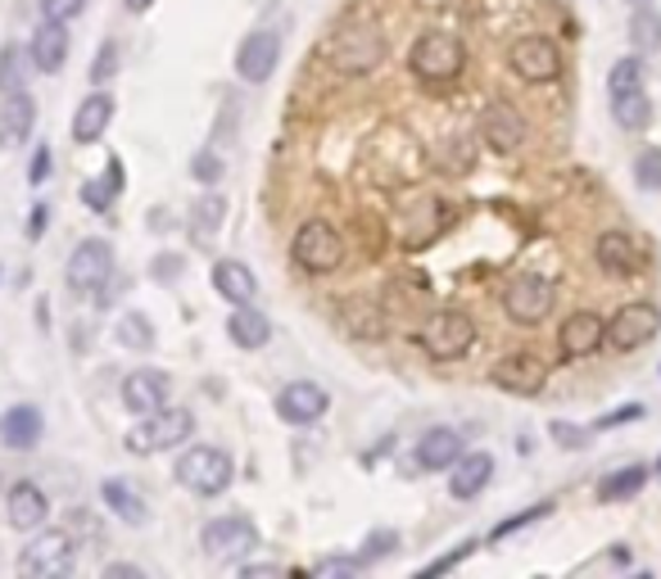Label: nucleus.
<instances>
[{
  "instance_id": "nucleus-29",
  "label": "nucleus",
  "mask_w": 661,
  "mask_h": 579,
  "mask_svg": "<svg viewBox=\"0 0 661 579\" xmlns=\"http://www.w3.org/2000/svg\"><path fill=\"white\" fill-rule=\"evenodd\" d=\"M648 467L643 461H630V467H620V471H607L603 480H598V503H630L635 493H643V485H648Z\"/></svg>"
},
{
  "instance_id": "nucleus-46",
  "label": "nucleus",
  "mask_w": 661,
  "mask_h": 579,
  "mask_svg": "<svg viewBox=\"0 0 661 579\" xmlns=\"http://www.w3.org/2000/svg\"><path fill=\"white\" fill-rule=\"evenodd\" d=\"M471 553H475V538H467V544H462L458 553H445V557H435V561H430V566L422 570V575H445V570H453V566H462V561H467Z\"/></svg>"
},
{
  "instance_id": "nucleus-18",
  "label": "nucleus",
  "mask_w": 661,
  "mask_h": 579,
  "mask_svg": "<svg viewBox=\"0 0 661 579\" xmlns=\"http://www.w3.org/2000/svg\"><path fill=\"white\" fill-rule=\"evenodd\" d=\"M168 399H172V380H168V371H159V367H141V371H132V376L123 380V408H127L132 416L159 412Z\"/></svg>"
},
{
  "instance_id": "nucleus-37",
  "label": "nucleus",
  "mask_w": 661,
  "mask_h": 579,
  "mask_svg": "<svg viewBox=\"0 0 661 579\" xmlns=\"http://www.w3.org/2000/svg\"><path fill=\"white\" fill-rule=\"evenodd\" d=\"M630 91H643V55H626L616 59L612 73H607V96H630Z\"/></svg>"
},
{
  "instance_id": "nucleus-55",
  "label": "nucleus",
  "mask_w": 661,
  "mask_h": 579,
  "mask_svg": "<svg viewBox=\"0 0 661 579\" xmlns=\"http://www.w3.org/2000/svg\"><path fill=\"white\" fill-rule=\"evenodd\" d=\"M630 5H635V10H639V5H652V0H630Z\"/></svg>"
},
{
  "instance_id": "nucleus-24",
  "label": "nucleus",
  "mask_w": 661,
  "mask_h": 579,
  "mask_svg": "<svg viewBox=\"0 0 661 579\" xmlns=\"http://www.w3.org/2000/svg\"><path fill=\"white\" fill-rule=\"evenodd\" d=\"M114 96L109 91H91L82 104H78V113H72V141L78 145H96L104 132H109V123H114Z\"/></svg>"
},
{
  "instance_id": "nucleus-17",
  "label": "nucleus",
  "mask_w": 661,
  "mask_h": 579,
  "mask_svg": "<svg viewBox=\"0 0 661 579\" xmlns=\"http://www.w3.org/2000/svg\"><path fill=\"white\" fill-rule=\"evenodd\" d=\"M5 521L10 530L19 534H32V530H42L51 521V498L42 485H32V480H14L5 489Z\"/></svg>"
},
{
  "instance_id": "nucleus-43",
  "label": "nucleus",
  "mask_w": 661,
  "mask_h": 579,
  "mask_svg": "<svg viewBox=\"0 0 661 579\" xmlns=\"http://www.w3.org/2000/svg\"><path fill=\"white\" fill-rule=\"evenodd\" d=\"M548 512H553V503H548V498H544V503H535L530 512H517V516H507L498 530H494V538H507V534H517V530H526V525H535V521H544Z\"/></svg>"
},
{
  "instance_id": "nucleus-7",
  "label": "nucleus",
  "mask_w": 661,
  "mask_h": 579,
  "mask_svg": "<svg viewBox=\"0 0 661 579\" xmlns=\"http://www.w3.org/2000/svg\"><path fill=\"white\" fill-rule=\"evenodd\" d=\"M408 68H413V77H422V82H430V87L453 82V77L467 68V46L453 32H439V27L422 32L413 55H408Z\"/></svg>"
},
{
  "instance_id": "nucleus-28",
  "label": "nucleus",
  "mask_w": 661,
  "mask_h": 579,
  "mask_svg": "<svg viewBox=\"0 0 661 579\" xmlns=\"http://www.w3.org/2000/svg\"><path fill=\"white\" fill-rule=\"evenodd\" d=\"M227 335H232V344H240V349H264V344L272 339V322L254 303H240L227 318Z\"/></svg>"
},
{
  "instance_id": "nucleus-22",
  "label": "nucleus",
  "mask_w": 661,
  "mask_h": 579,
  "mask_svg": "<svg viewBox=\"0 0 661 579\" xmlns=\"http://www.w3.org/2000/svg\"><path fill=\"white\" fill-rule=\"evenodd\" d=\"M68 46H72V36H68V23H55V19H42V27L32 32V68L36 73H59L68 64Z\"/></svg>"
},
{
  "instance_id": "nucleus-1",
  "label": "nucleus",
  "mask_w": 661,
  "mask_h": 579,
  "mask_svg": "<svg viewBox=\"0 0 661 579\" xmlns=\"http://www.w3.org/2000/svg\"><path fill=\"white\" fill-rule=\"evenodd\" d=\"M195 435V412L191 408H172L164 403L159 412H145L136 426L127 431V453L136 457H155V453H168V448H181Z\"/></svg>"
},
{
  "instance_id": "nucleus-6",
  "label": "nucleus",
  "mask_w": 661,
  "mask_h": 579,
  "mask_svg": "<svg viewBox=\"0 0 661 579\" xmlns=\"http://www.w3.org/2000/svg\"><path fill=\"white\" fill-rule=\"evenodd\" d=\"M290 258H295L309 277H330L345 263V236L326 218H309L295 241H290Z\"/></svg>"
},
{
  "instance_id": "nucleus-49",
  "label": "nucleus",
  "mask_w": 661,
  "mask_h": 579,
  "mask_svg": "<svg viewBox=\"0 0 661 579\" xmlns=\"http://www.w3.org/2000/svg\"><path fill=\"white\" fill-rule=\"evenodd\" d=\"M639 416H643V408H639V403H630V408H616V412H607V416L598 421L594 431H607V426H626V421H639Z\"/></svg>"
},
{
  "instance_id": "nucleus-19",
  "label": "nucleus",
  "mask_w": 661,
  "mask_h": 579,
  "mask_svg": "<svg viewBox=\"0 0 661 579\" xmlns=\"http://www.w3.org/2000/svg\"><path fill=\"white\" fill-rule=\"evenodd\" d=\"M481 141H485L494 154H512V149L526 141L522 113L512 109L507 100H490V104L481 109Z\"/></svg>"
},
{
  "instance_id": "nucleus-25",
  "label": "nucleus",
  "mask_w": 661,
  "mask_h": 579,
  "mask_svg": "<svg viewBox=\"0 0 661 579\" xmlns=\"http://www.w3.org/2000/svg\"><path fill=\"white\" fill-rule=\"evenodd\" d=\"M490 480H494V457L490 453H462L449 467V493L462 498V503L475 493H485Z\"/></svg>"
},
{
  "instance_id": "nucleus-40",
  "label": "nucleus",
  "mask_w": 661,
  "mask_h": 579,
  "mask_svg": "<svg viewBox=\"0 0 661 579\" xmlns=\"http://www.w3.org/2000/svg\"><path fill=\"white\" fill-rule=\"evenodd\" d=\"M399 548V534L394 530H381V534H372L367 544L358 548V566H372V561H381V557H390Z\"/></svg>"
},
{
  "instance_id": "nucleus-15",
  "label": "nucleus",
  "mask_w": 661,
  "mask_h": 579,
  "mask_svg": "<svg viewBox=\"0 0 661 579\" xmlns=\"http://www.w3.org/2000/svg\"><path fill=\"white\" fill-rule=\"evenodd\" d=\"M607 344V322L598 313H571L562 326H558V358L562 363H580L598 354Z\"/></svg>"
},
{
  "instance_id": "nucleus-44",
  "label": "nucleus",
  "mask_w": 661,
  "mask_h": 579,
  "mask_svg": "<svg viewBox=\"0 0 661 579\" xmlns=\"http://www.w3.org/2000/svg\"><path fill=\"white\" fill-rule=\"evenodd\" d=\"M42 5V19H55V23H72L82 10H87V0H36Z\"/></svg>"
},
{
  "instance_id": "nucleus-3",
  "label": "nucleus",
  "mask_w": 661,
  "mask_h": 579,
  "mask_svg": "<svg viewBox=\"0 0 661 579\" xmlns=\"http://www.w3.org/2000/svg\"><path fill=\"white\" fill-rule=\"evenodd\" d=\"M330 68L345 73V77H367V73H377L381 59H385V36L377 23H354L345 32L330 36Z\"/></svg>"
},
{
  "instance_id": "nucleus-51",
  "label": "nucleus",
  "mask_w": 661,
  "mask_h": 579,
  "mask_svg": "<svg viewBox=\"0 0 661 579\" xmlns=\"http://www.w3.org/2000/svg\"><path fill=\"white\" fill-rule=\"evenodd\" d=\"M240 575L245 579H264V575H281L277 561H240Z\"/></svg>"
},
{
  "instance_id": "nucleus-34",
  "label": "nucleus",
  "mask_w": 661,
  "mask_h": 579,
  "mask_svg": "<svg viewBox=\"0 0 661 579\" xmlns=\"http://www.w3.org/2000/svg\"><path fill=\"white\" fill-rule=\"evenodd\" d=\"M223 218H227V200H223V196H204V200L195 204V213H191V236H195L200 245H209L217 231H223Z\"/></svg>"
},
{
  "instance_id": "nucleus-9",
  "label": "nucleus",
  "mask_w": 661,
  "mask_h": 579,
  "mask_svg": "<svg viewBox=\"0 0 661 579\" xmlns=\"http://www.w3.org/2000/svg\"><path fill=\"white\" fill-rule=\"evenodd\" d=\"M553 281L548 277H535V272H522V277H512L503 286V313L507 322H517V326H539L548 313H553Z\"/></svg>"
},
{
  "instance_id": "nucleus-13",
  "label": "nucleus",
  "mask_w": 661,
  "mask_h": 579,
  "mask_svg": "<svg viewBox=\"0 0 661 579\" xmlns=\"http://www.w3.org/2000/svg\"><path fill=\"white\" fill-rule=\"evenodd\" d=\"M326 408H330V394L317 380H290L277 390V416L285 426H313V421L326 416Z\"/></svg>"
},
{
  "instance_id": "nucleus-52",
  "label": "nucleus",
  "mask_w": 661,
  "mask_h": 579,
  "mask_svg": "<svg viewBox=\"0 0 661 579\" xmlns=\"http://www.w3.org/2000/svg\"><path fill=\"white\" fill-rule=\"evenodd\" d=\"M104 575H109V579H145V570H141V566H127V561L104 566Z\"/></svg>"
},
{
  "instance_id": "nucleus-48",
  "label": "nucleus",
  "mask_w": 661,
  "mask_h": 579,
  "mask_svg": "<svg viewBox=\"0 0 661 579\" xmlns=\"http://www.w3.org/2000/svg\"><path fill=\"white\" fill-rule=\"evenodd\" d=\"M354 570H362L358 557H322V561L313 566V575H340V579L354 575Z\"/></svg>"
},
{
  "instance_id": "nucleus-45",
  "label": "nucleus",
  "mask_w": 661,
  "mask_h": 579,
  "mask_svg": "<svg viewBox=\"0 0 661 579\" xmlns=\"http://www.w3.org/2000/svg\"><path fill=\"white\" fill-rule=\"evenodd\" d=\"M191 172H195V181L213 186V181H223V159H217L213 149H200L195 159H191Z\"/></svg>"
},
{
  "instance_id": "nucleus-33",
  "label": "nucleus",
  "mask_w": 661,
  "mask_h": 579,
  "mask_svg": "<svg viewBox=\"0 0 661 579\" xmlns=\"http://www.w3.org/2000/svg\"><path fill=\"white\" fill-rule=\"evenodd\" d=\"M612 113H616V123L626 127V132H648L652 127V100H648V91H630V96H616L612 100Z\"/></svg>"
},
{
  "instance_id": "nucleus-35",
  "label": "nucleus",
  "mask_w": 661,
  "mask_h": 579,
  "mask_svg": "<svg viewBox=\"0 0 661 579\" xmlns=\"http://www.w3.org/2000/svg\"><path fill=\"white\" fill-rule=\"evenodd\" d=\"M630 46L635 55H652L661 51V14L652 5H639L635 19H630Z\"/></svg>"
},
{
  "instance_id": "nucleus-57",
  "label": "nucleus",
  "mask_w": 661,
  "mask_h": 579,
  "mask_svg": "<svg viewBox=\"0 0 661 579\" xmlns=\"http://www.w3.org/2000/svg\"><path fill=\"white\" fill-rule=\"evenodd\" d=\"M0 141H5V136H0Z\"/></svg>"
},
{
  "instance_id": "nucleus-26",
  "label": "nucleus",
  "mask_w": 661,
  "mask_h": 579,
  "mask_svg": "<svg viewBox=\"0 0 661 579\" xmlns=\"http://www.w3.org/2000/svg\"><path fill=\"white\" fill-rule=\"evenodd\" d=\"M213 290L223 294L232 308L259 299V281H254V272H249V267H245L240 258H223V263H213Z\"/></svg>"
},
{
  "instance_id": "nucleus-41",
  "label": "nucleus",
  "mask_w": 661,
  "mask_h": 579,
  "mask_svg": "<svg viewBox=\"0 0 661 579\" xmlns=\"http://www.w3.org/2000/svg\"><path fill=\"white\" fill-rule=\"evenodd\" d=\"M109 77H119V46H114V42H104V46L96 51V59H91V82L104 87Z\"/></svg>"
},
{
  "instance_id": "nucleus-53",
  "label": "nucleus",
  "mask_w": 661,
  "mask_h": 579,
  "mask_svg": "<svg viewBox=\"0 0 661 579\" xmlns=\"http://www.w3.org/2000/svg\"><path fill=\"white\" fill-rule=\"evenodd\" d=\"M181 272V258H164V263H155V277H177Z\"/></svg>"
},
{
  "instance_id": "nucleus-39",
  "label": "nucleus",
  "mask_w": 661,
  "mask_h": 579,
  "mask_svg": "<svg viewBox=\"0 0 661 579\" xmlns=\"http://www.w3.org/2000/svg\"><path fill=\"white\" fill-rule=\"evenodd\" d=\"M635 181L643 186V190H661V145H643L639 154H635Z\"/></svg>"
},
{
  "instance_id": "nucleus-50",
  "label": "nucleus",
  "mask_w": 661,
  "mask_h": 579,
  "mask_svg": "<svg viewBox=\"0 0 661 579\" xmlns=\"http://www.w3.org/2000/svg\"><path fill=\"white\" fill-rule=\"evenodd\" d=\"M46 222H51V209H46V204H36V209L27 213V226H23V231H27V241H42V236H46Z\"/></svg>"
},
{
  "instance_id": "nucleus-11",
  "label": "nucleus",
  "mask_w": 661,
  "mask_h": 579,
  "mask_svg": "<svg viewBox=\"0 0 661 579\" xmlns=\"http://www.w3.org/2000/svg\"><path fill=\"white\" fill-rule=\"evenodd\" d=\"M507 68L522 77L530 87H544V82H558L562 77V55L558 46L548 42V36L530 32V36H517V42L507 46Z\"/></svg>"
},
{
  "instance_id": "nucleus-23",
  "label": "nucleus",
  "mask_w": 661,
  "mask_h": 579,
  "mask_svg": "<svg viewBox=\"0 0 661 579\" xmlns=\"http://www.w3.org/2000/svg\"><path fill=\"white\" fill-rule=\"evenodd\" d=\"M462 457V435L453 426H435L417 439L413 448V461H417V471H449L453 461Z\"/></svg>"
},
{
  "instance_id": "nucleus-16",
  "label": "nucleus",
  "mask_w": 661,
  "mask_h": 579,
  "mask_svg": "<svg viewBox=\"0 0 661 579\" xmlns=\"http://www.w3.org/2000/svg\"><path fill=\"white\" fill-rule=\"evenodd\" d=\"M277 64H281V36L272 27L249 32L240 42V51H236V73L245 77V82H254V87L268 82V77L277 73Z\"/></svg>"
},
{
  "instance_id": "nucleus-27",
  "label": "nucleus",
  "mask_w": 661,
  "mask_h": 579,
  "mask_svg": "<svg viewBox=\"0 0 661 579\" xmlns=\"http://www.w3.org/2000/svg\"><path fill=\"white\" fill-rule=\"evenodd\" d=\"M123 181H127V172H123V159L114 154V159L104 164V172L82 186V204H87L91 213H109V209H114V200L123 196Z\"/></svg>"
},
{
  "instance_id": "nucleus-20",
  "label": "nucleus",
  "mask_w": 661,
  "mask_h": 579,
  "mask_svg": "<svg viewBox=\"0 0 661 579\" xmlns=\"http://www.w3.org/2000/svg\"><path fill=\"white\" fill-rule=\"evenodd\" d=\"M46 435V416L42 408H32V403H14L0 412V444H5L10 453H32L36 444H42Z\"/></svg>"
},
{
  "instance_id": "nucleus-54",
  "label": "nucleus",
  "mask_w": 661,
  "mask_h": 579,
  "mask_svg": "<svg viewBox=\"0 0 661 579\" xmlns=\"http://www.w3.org/2000/svg\"><path fill=\"white\" fill-rule=\"evenodd\" d=\"M123 5H127L132 14H145V10H150V5H155V0H123Z\"/></svg>"
},
{
  "instance_id": "nucleus-47",
  "label": "nucleus",
  "mask_w": 661,
  "mask_h": 579,
  "mask_svg": "<svg viewBox=\"0 0 661 579\" xmlns=\"http://www.w3.org/2000/svg\"><path fill=\"white\" fill-rule=\"evenodd\" d=\"M51 164H55V159H51V145H36V149H32V164H27V181H32V186H46Z\"/></svg>"
},
{
  "instance_id": "nucleus-10",
  "label": "nucleus",
  "mask_w": 661,
  "mask_h": 579,
  "mask_svg": "<svg viewBox=\"0 0 661 579\" xmlns=\"http://www.w3.org/2000/svg\"><path fill=\"white\" fill-rule=\"evenodd\" d=\"M200 544H204V557H209V561L232 566V561H245L254 548H259V530H254L249 516H217V521L204 525Z\"/></svg>"
},
{
  "instance_id": "nucleus-32",
  "label": "nucleus",
  "mask_w": 661,
  "mask_h": 579,
  "mask_svg": "<svg viewBox=\"0 0 661 579\" xmlns=\"http://www.w3.org/2000/svg\"><path fill=\"white\" fill-rule=\"evenodd\" d=\"M32 82V51L10 42L0 51V96H14V91H27Z\"/></svg>"
},
{
  "instance_id": "nucleus-56",
  "label": "nucleus",
  "mask_w": 661,
  "mask_h": 579,
  "mask_svg": "<svg viewBox=\"0 0 661 579\" xmlns=\"http://www.w3.org/2000/svg\"><path fill=\"white\" fill-rule=\"evenodd\" d=\"M657 476H661V457H657Z\"/></svg>"
},
{
  "instance_id": "nucleus-4",
  "label": "nucleus",
  "mask_w": 661,
  "mask_h": 579,
  "mask_svg": "<svg viewBox=\"0 0 661 579\" xmlns=\"http://www.w3.org/2000/svg\"><path fill=\"white\" fill-rule=\"evenodd\" d=\"M232 457L223 448H213V444H195L177 457V485L181 489H191L195 498H217V493H227L232 489Z\"/></svg>"
},
{
  "instance_id": "nucleus-30",
  "label": "nucleus",
  "mask_w": 661,
  "mask_h": 579,
  "mask_svg": "<svg viewBox=\"0 0 661 579\" xmlns=\"http://www.w3.org/2000/svg\"><path fill=\"white\" fill-rule=\"evenodd\" d=\"M100 498H104V508L114 512L119 521H127V525H145V521H150V508H145V498H141L127 480H104V485H100Z\"/></svg>"
},
{
  "instance_id": "nucleus-21",
  "label": "nucleus",
  "mask_w": 661,
  "mask_h": 579,
  "mask_svg": "<svg viewBox=\"0 0 661 579\" xmlns=\"http://www.w3.org/2000/svg\"><path fill=\"white\" fill-rule=\"evenodd\" d=\"M594 258L607 277H635L643 267V249L635 236H626V231H603L598 245H594Z\"/></svg>"
},
{
  "instance_id": "nucleus-36",
  "label": "nucleus",
  "mask_w": 661,
  "mask_h": 579,
  "mask_svg": "<svg viewBox=\"0 0 661 579\" xmlns=\"http://www.w3.org/2000/svg\"><path fill=\"white\" fill-rule=\"evenodd\" d=\"M114 339L132 354H145V349H155V326L145 313H123L119 326H114Z\"/></svg>"
},
{
  "instance_id": "nucleus-31",
  "label": "nucleus",
  "mask_w": 661,
  "mask_h": 579,
  "mask_svg": "<svg viewBox=\"0 0 661 579\" xmlns=\"http://www.w3.org/2000/svg\"><path fill=\"white\" fill-rule=\"evenodd\" d=\"M36 127V100L27 91H14L0 104V136L5 141H27Z\"/></svg>"
},
{
  "instance_id": "nucleus-2",
  "label": "nucleus",
  "mask_w": 661,
  "mask_h": 579,
  "mask_svg": "<svg viewBox=\"0 0 661 579\" xmlns=\"http://www.w3.org/2000/svg\"><path fill=\"white\" fill-rule=\"evenodd\" d=\"M78 566V538L68 530H32V544L19 553V575L27 579H64Z\"/></svg>"
},
{
  "instance_id": "nucleus-8",
  "label": "nucleus",
  "mask_w": 661,
  "mask_h": 579,
  "mask_svg": "<svg viewBox=\"0 0 661 579\" xmlns=\"http://www.w3.org/2000/svg\"><path fill=\"white\" fill-rule=\"evenodd\" d=\"M64 281H68V290H72V294H82V299L91 294V299H100V294H104V286L114 281V245L100 241V236H87L78 249L68 254Z\"/></svg>"
},
{
  "instance_id": "nucleus-12",
  "label": "nucleus",
  "mask_w": 661,
  "mask_h": 579,
  "mask_svg": "<svg viewBox=\"0 0 661 579\" xmlns=\"http://www.w3.org/2000/svg\"><path fill=\"white\" fill-rule=\"evenodd\" d=\"M657 331H661V308L648 303V299H635L607 322V344L620 354H635V349H643V344L657 339Z\"/></svg>"
},
{
  "instance_id": "nucleus-5",
  "label": "nucleus",
  "mask_w": 661,
  "mask_h": 579,
  "mask_svg": "<svg viewBox=\"0 0 661 579\" xmlns=\"http://www.w3.org/2000/svg\"><path fill=\"white\" fill-rule=\"evenodd\" d=\"M417 344L435 363H458L475 344V322H471V313H462V308H439V313H430L422 322Z\"/></svg>"
},
{
  "instance_id": "nucleus-14",
  "label": "nucleus",
  "mask_w": 661,
  "mask_h": 579,
  "mask_svg": "<svg viewBox=\"0 0 661 579\" xmlns=\"http://www.w3.org/2000/svg\"><path fill=\"white\" fill-rule=\"evenodd\" d=\"M490 380L498 385V390L517 394V399H535L548 385V363H539L535 354H503L490 367Z\"/></svg>"
},
{
  "instance_id": "nucleus-42",
  "label": "nucleus",
  "mask_w": 661,
  "mask_h": 579,
  "mask_svg": "<svg viewBox=\"0 0 661 579\" xmlns=\"http://www.w3.org/2000/svg\"><path fill=\"white\" fill-rule=\"evenodd\" d=\"M548 431H553V439H558L562 448H590V444H594V431H590V426H575V421H553Z\"/></svg>"
},
{
  "instance_id": "nucleus-38",
  "label": "nucleus",
  "mask_w": 661,
  "mask_h": 579,
  "mask_svg": "<svg viewBox=\"0 0 661 579\" xmlns=\"http://www.w3.org/2000/svg\"><path fill=\"white\" fill-rule=\"evenodd\" d=\"M340 318H345V326H349L354 335H385V313H381L377 303H367V299L345 303Z\"/></svg>"
}]
</instances>
